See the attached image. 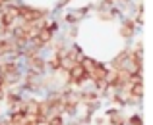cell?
Instances as JSON below:
<instances>
[{
    "label": "cell",
    "mask_w": 153,
    "mask_h": 125,
    "mask_svg": "<svg viewBox=\"0 0 153 125\" xmlns=\"http://www.w3.org/2000/svg\"><path fill=\"white\" fill-rule=\"evenodd\" d=\"M47 69V64H45V58L43 56H35V58H29L27 60V71L35 75H43Z\"/></svg>",
    "instance_id": "1"
},
{
    "label": "cell",
    "mask_w": 153,
    "mask_h": 125,
    "mask_svg": "<svg viewBox=\"0 0 153 125\" xmlns=\"http://www.w3.org/2000/svg\"><path fill=\"white\" fill-rule=\"evenodd\" d=\"M120 35H122L124 39H132L136 35V23L134 19H124L122 25H120Z\"/></svg>",
    "instance_id": "2"
},
{
    "label": "cell",
    "mask_w": 153,
    "mask_h": 125,
    "mask_svg": "<svg viewBox=\"0 0 153 125\" xmlns=\"http://www.w3.org/2000/svg\"><path fill=\"white\" fill-rule=\"evenodd\" d=\"M126 125H143V118L140 114H134L126 119Z\"/></svg>",
    "instance_id": "3"
},
{
    "label": "cell",
    "mask_w": 153,
    "mask_h": 125,
    "mask_svg": "<svg viewBox=\"0 0 153 125\" xmlns=\"http://www.w3.org/2000/svg\"><path fill=\"white\" fill-rule=\"evenodd\" d=\"M6 91V85H4V79H2V75H0V92H4Z\"/></svg>",
    "instance_id": "4"
},
{
    "label": "cell",
    "mask_w": 153,
    "mask_h": 125,
    "mask_svg": "<svg viewBox=\"0 0 153 125\" xmlns=\"http://www.w3.org/2000/svg\"><path fill=\"white\" fill-rule=\"evenodd\" d=\"M114 2H120V4H122V2H128V0H114Z\"/></svg>",
    "instance_id": "5"
},
{
    "label": "cell",
    "mask_w": 153,
    "mask_h": 125,
    "mask_svg": "<svg viewBox=\"0 0 153 125\" xmlns=\"http://www.w3.org/2000/svg\"><path fill=\"white\" fill-rule=\"evenodd\" d=\"M66 2H70V0H62V6H64V4H66Z\"/></svg>",
    "instance_id": "6"
}]
</instances>
